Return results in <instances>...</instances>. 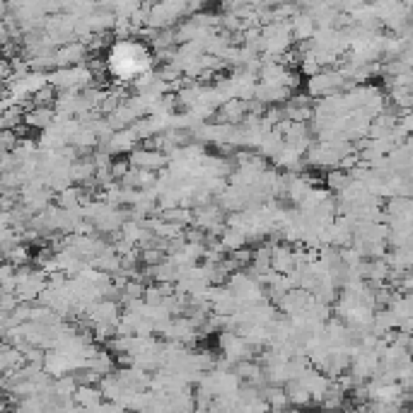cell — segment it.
<instances>
[{"mask_svg":"<svg viewBox=\"0 0 413 413\" xmlns=\"http://www.w3.org/2000/svg\"><path fill=\"white\" fill-rule=\"evenodd\" d=\"M131 165L157 172V169H162L167 165V155L160 150H155V148H140V150L131 152Z\"/></svg>","mask_w":413,"mask_h":413,"instance_id":"obj_2","label":"cell"},{"mask_svg":"<svg viewBox=\"0 0 413 413\" xmlns=\"http://www.w3.org/2000/svg\"><path fill=\"white\" fill-rule=\"evenodd\" d=\"M109 73L114 78H121V80H131V78H138L143 73L152 70V56L150 51L145 49V44L140 42H131V39H118L109 54Z\"/></svg>","mask_w":413,"mask_h":413,"instance_id":"obj_1","label":"cell"},{"mask_svg":"<svg viewBox=\"0 0 413 413\" xmlns=\"http://www.w3.org/2000/svg\"><path fill=\"white\" fill-rule=\"evenodd\" d=\"M292 39H300V42H307L309 37L314 34V20L309 15H297L295 25L290 27Z\"/></svg>","mask_w":413,"mask_h":413,"instance_id":"obj_6","label":"cell"},{"mask_svg":"<svg viewBox=\"0 0 413 413\" xmlns=\"http://www.w3.org/2000/svg\"><path fill=\"white\" fill-rule=\"evenodd\" d=\"M131 160H114L111 162V174H114L116 182H121L123 177H126L128 172H131Z\"/></svg>","mask_w":413,"mask_h":413,"instance_id":"obj_7","label":"cell"},{"mask_svg":"<svg viewBox=\"0 0 413 413\" xmlns=\"http://www.w3.org/2000/svg\"><path fill=\"white\" fill-rule=\"evenodd\" d=\"M350 184H353V174H350L348 169L336 167L326 174V189L333 191V194H343Z\"/></svg>","mask_w":413,"mask_h":413,"instance_id":"obj_5","label":"cell"},{"mask_svg":"<svg viewBox=\"0 0 413 413\" xmlns=\"http://www.w3.org/2000/svg\"><path fill=\"white\" fill-rule=\"evenodd\" d=\"M56 114H58V111L51 109V106H32L25 114V123L32 128H49L51 123H54Z\"/></svg>","mask_w":413,"mask_h":413,"instance_id":"obj_3","label":"cell"},{"mask_svg":"<svg viewBox=\"0 0 413 413\" xmlns=\"http://www.w3.org/2000/svg\"><path fill=\"white\" fill-rule=\"evenodd\" d=\"M247 111H249V104H247V101H242V99H230V101H225V104H223V109H220L218 118H220L223 123H240L242 118L247 116Z\"/></svg>","mask_w":413,"mask_h":413,"instance_id":"obj_4","label":"cell"}]
</instances>
